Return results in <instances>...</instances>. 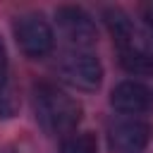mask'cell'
Segmentation results:
<instances>
[{
  "mask_svg": "<svg viewBox=\"0 0 153 153\" xmlns=\"http://www.w3.org/2000/svg\"><path fill=\"white\" fill-rule=\"evenodd\" d=\"M31 108L38 127L50 136L69 134L81 122V103L55 84H36L31 91Z\"/></svg>",
  "mask_w": 153,
  "mask_h": 153,
  "instance_id": "1",
  "label": "cell"
},
{
  "mask_svg": "<svg viewBox=\"0 0 153 153\" xmlns=\"http://www.w3.org/2000/svg\"><path fill=\"white\" fill-rule=\"evenodd\" d=\"M12 29H14V41H17L19 50L29 60L45 57L55 45L53 26L48 24V19L43 14H36V12L22 14V17H17Z\"/></svg>",
  "mask_w": 153,
  "mask_h": 153,
  "instance_id": "2",
  "label": "cell"
},
{
  "mask_svg": "<svg viewBox=\"0 0 153 153\" xmlns=\"http://www.w3.org/2000/svg\"><path fill=\"white\" fill-rule=\"evenodd\" d=\"M57 74L65 84L79 88V91H96L103 84V65L100 60L88 50H72L62 55L57 65Z\"/></svg>",
  "mask_w": 153,
  "mask_h": 153,
  "instance_id": "3",
  "label": "cell"
},
{
  "mask_svg": "<svg viewBox=\"0 0 153 153\" xmlns=\"http://www.w3.org/2000/svg\"><path fill=\"white\" fill-rule=\"evenodd\" d=\"M153 127L141 117H120L108 127V146L112 153H143L151 143Z\"/></svg>",
  "mask_w": 153,
  "mask_h": 153,
  "instance_id": "4",
  "label": "cell"
},
{
  "mask_svg": "<svg viewBox=\"0 0 153 153\" xmlns=\"http://www.w3.org/2000/svg\"><path fill=\"white\" fill-rule=\"evenodd\" d=\"M55 22H57L60 33L69 43H74L76 48H86V45L96 43V38H98L96 22L84 7H76V5L57 7L55 10Z\"/></svg>",
  "mask_w": 153,
  "mask_h": 153,
  "instance_id": "5",
  "label": "cell"
},
{
  "mask_svg": "<svg viewBox=\"0 0 153 153\" xmlns=\"http://www.w3.org/2000/svg\"><path fill=\"white\" fill-rule=\"evenodd\" d=\"M110 105L117 112H124L127 117H136L153 110V91L136 79H124L117 86H112Z\"/></svg>",
  "mask_w": 153,
  "mask_h": 153,
  "instance_id": "6",
  "label": "cell"
},
{
  "mask_svg": "<svg viewBox=\"0 0 153 153\" xmlns=\"http://www.w3.org/2000/svg\"><path fill=\"white\" fill-rule=\"evenodd\" d=\"M103 22L112 36V41L120 45V50H127V48H143L139 43V33H136V26L131 22V17L120 10V7H105L103 10Z\"/></svg>",
  "mask_w": 153,
  "mask_h": 153,
  "instance_id": "7",
  "label": "cell"
},
{
  "mask_svg": "<svg viewBox=\"0 0 153 153\" xmlns=\"http://www.w3.org/2000/svg\"><path fill=\"white\" fill-rule=\"evenodd\" d=\"M7 67H10V60H7V45L0 36V117L2 120H10L17 110V103L12 98V88H10V76H7Z\"/></svg>",
  "mask_w": 153,
  "mask_h": 153,
  "instance_id": "8",
  "label": "cell"
},
{
  "mask_svg": "<svg viewBox=\"0 0 153 153\" xmlns=\"http://www.w3.org/2000/svg\"><path fill=\"white\" fill-rule=\"evenodd\" d=\"M120 65L136 76H148L153 74V55L146 48H127L120 50Z\"/></svg>",
  "mask_w": 153,
  "mask_h": 153,
  "instance_id": "9",
  "label": "cell"
},
{
  "mask_svg": "<svg viewBox=\"0 0 153 153\" xmlns=\"http://www.w3.org/2000/svg\"><path fill=\"white\" fill-rule=\"evenodd\" d=\"M60 153H98V139L93 131H79L60 143Z\"/></svg>",
  "mask_w": 153,
  "mask_h": 153,
  "instance_id": "10",
  "label": "cell"
},
{
  "mask_svg": "<svg viewBox=\"0 0 153 153\" xmlns=\"http://www.w3.org/2000/svg\"><path fill=\"white\" fill-rule=\"evenodd\" d=\"M143 17H146V24H148V29H151V33H153V5H148V7L143 10Z\"/></svg>",
  "mask_w": 153,
  "mask_h": 153,
  "instance_id": "11",
  "label": "cell"
},
{
  "mask_svg": "<svg viewBox=\"0 0 153 153\" xmlns=\"http://www.w3.org/2000/svg\"><path fill=\"white\" fill-rule=\"evenodd\" d=\"M0 153H17V151H12V148H0Z\"/></svg>",
  "mask_w": 153,
  "mask_h": 153,
  "instance_id": "12",
  "label": "cell"
}]
</instances>
